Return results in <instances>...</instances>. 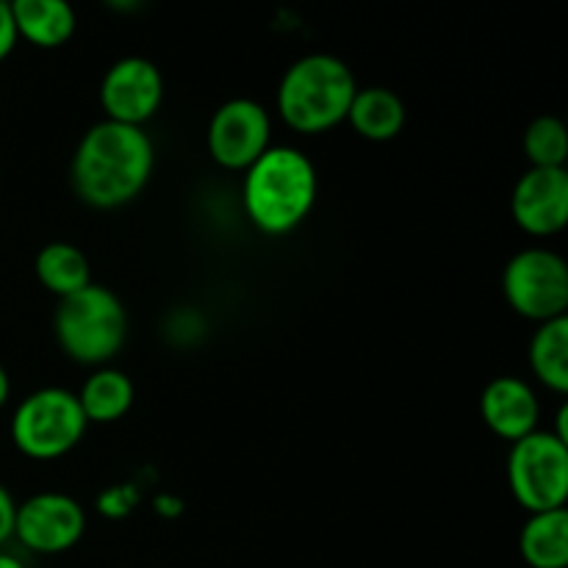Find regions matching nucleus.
Here are the masks:
<instances>
[{
  "instance_id": "nucleus-20",
  "label": "nucleus",
  "mask_w": 568,
  "mask_h": 568,
  "mask_svg": "<svg viewBox=\"0 0 568 568\" xmlns=\"http://www.w3.org/2000/svg\"><path fill=\"white\" fill-rule=\"evenodd\" d=\"M136 491L131 486H114L98 499V508L100 514L111 516V519H120V516L131 514V508L136 505Z\"/></svg>"
},
{
  "instance_id": "nucleus-23",
  "label": "nucleus",
  "mask_w": 568,
  "mask_h": 568,
  "mask_svg": "<svg viewBox=\"0 0 568 568\" xmlns=\"http://www.w3.org/2000/svg\"><path fill=\"white\" fill-rule=\"evenodd\" d=\"M9 394H11L9 375H6V369H3V366H0V408H3V405L9 403Z\"/></svg>"
},
{
  "instance_id": "nucleus-13",
  "label": "nucleus",
  "mask_w": 568,
  "mask_h": 568,
  "mask_svg": "<svg viewBox=\"0 0 568 568\" xmlns=\"http://www.w3.org/2000/svg\"><path fill=\"white\" fill-rule=\"evenodd\" d=\"M17 37L33 48H61L75 33V9L64 0H14L11 3Z\"/></svg>"
},
{
  "instance_id": "nucleus-6",
  "label": "nucleus",
  "mask_w": 568,
  "mask_h": 568,
  "mask_svg": "<svg viewBox=\"0 0 568 568\" xmlns=\"http://www.w3.org/2000/svg\"><path fill=\"white\" fill-rule=\"evenodd\" d=\"M508 486L516 503L530 514L566 508L568 444L555 433H530L510 447Z\"/></svg>"
},
{
  "instance_id": "nucleus-2",
  "label": "nucleus",
  "mask_w": 568,
  "mask_h": 568,
  "mask_svg": "<svg viewBox=\"0 0 568 568\" xmlns=\"http://www.w3.org/2000/svg\"><path fill=\"white\" fill-rule=\"evenodd\" d=\"M316 170L297 148H270L244 175V211L266 236H286L316 203Z\"/></svg>"
},
{
  "instance_id": "nucleus-19",
  "label": "nucleus",
  "mask_w": 568,
  "mask_h": 568,
  "mask_svg": "<svg viewBox=\"0 0 568 568\" xmlns=\"http://www.w3.org/2000/svg\"><path fill=\"white\" fill-rule=\"evenodd\" d=\"M525 155L536 170H566L568 133L558 116H538L525 131Z\"/></svg>"
},
{
  "instance_id": "nucleus-9",
  "label": "nucleus",
  "mask_w": 568,
  "mask_h": 568,
  "mask_svg": "<svg viewBox=\"0 0 568 568\" xmlns=\"http://www.w3.org/2000/svg\"><path fill=\"white\" fill-rule=\"evenodd\" d=\"M87 532V510L67 494H37L17 505L14 538L37 555H61Z\"/></svg>"
},
{
  "instance_id": "nucleus-7",
  "label": "nucleus",
  "mask_w": 568,
  "mask_h": 568,
  "mask_svg": "<svg viewBox=\"0 0 568 568\" xmlns=\"http://www.w3.org/2000/svg\"><path fill=\"white\" fill-rule=\"evenodd\" d=\"M503 292L525 320L552 322L568 311V266L558 253L530 247L516 253L503 272Z\"/></svg>"
},
{
  "instance_id": "nucleus-3",
  "label": "nucleus",
  "mask_w": 568,
  "mask_h": 568,
  "mask_svg": "<svg viewBox=\"0 0 568 568\" xmlns=\"http://www.w3.org/2000/svg\"><path fill=\"white\" fill-rule=\"evenodd\" d=\"M358 83L342 59L311 53L294 61L277 87V111L292 131L325 133L347 120Z\"/></svg>"
},
{
  "instance_id": "nucleus-8",
  "label": "nucleus",
  "mask_w": 568,
  "mask_h": 568,
  "mask_svg": "<svg viewBox=\"0 0 568 568\" xmlns=\"http://www.w3.org/2000/svg\"><path fill=\"white\" fill-rule=\"evenodd\" d=\"M272 136V120L261 103L236 98L222 103L209 122V153L225 170L247 172L266 150Z\"/></svg>"
},
{
  "instance_id": "nucleus-4",
  "label": "nucleus",
  "mask_w": 568,
  "mask_h": 568,
  "mask_svg": "<svg viewBox=\"0 0 568 568\" xmlns=\"http://www.w3.org/2000/svg\"><path fill=\"white\" fill-rule=\"evenodd\" d=\"M53 333L67 358L83 366H103L128 338V314L111 288L89 283L81 292L59 300Z\"/></svg>"
},
{
  "instance_id": "nucleus-11",
  "label": "nucleus",
  "mask_w": 568,
  "mask_h": 568,
  "mask_svg": "<svg viewBox=\"0 0 568 568\" xmlns=\"http://www.w3.org/2000/svg\"><path fill=\"white\" fill-rule=\"evenodd\" d=\"M510 214L536 239L555 236L568 222V170H530L516 181Z\"/></svg>"
},
{
  "instance_id": "nucleus-21",
  "label": "nucleus",
  "mask_w": 568,
  "mask_h": 568,
  "mask_svg": "<svg viewBox=\"0 0 568 568\" xmlns=\"http://www.w3.org/2000/svg\"><path fill=\"white\" fill-rule=\"evenodd\" d=\"M20 37H17L14 17H11V3L0 0V61L9 59L11 50L17 48Z\"/></svg>"
},
{
  "instance_id": "nucleus-17",
  "label": "nucleus",
  "mask_w": 568,
  "mask_h": 568,
  "mask_svg": "<svg viewBox=\"0 0 568 568\" xmlns=\"http://www.w3.org/2000/svg\"><path fill=\"white\" fill-rule=\"evenodd\" d=\"M33 270H37L39 283L59 300L70 297V294L81 292V288L92 283L89 258L70 242L44 244L39 250Z\"/></svg>"
},
{
  "instance_id": "nucleus-10",
  "label": "nucleus",
  "mask_w": 568,
  "mask_h": 568,
  "mask_svg": "<svg viewBox=\"0 0 568 568\" xmlns=\"http://www.w3.org/2000/svg\"><path fill=\"white\" fill-rule=\"evenodd\" d=\"M164 100V78L159 67L142 55H125L114 61L100 83V105L105 120L142 128L153 120Z\"/></svg>"
},
{
  "instance_id": "nucleus-5",
  "label": "nucleus",
  "mask_w": 568,
  "mask_h": 568,
  "mask_svg": "<svg viewBox=\"0 0 568 568\" xmlns=\"http://www.w3.org/2000/svg\"><path fill=\"white\" fill-rule=\"evenodd\" d=\"M87 427L75 394L67 388H39L17 405L11 442L26 458L55 460L83 442Z\"/></svg>"
},
{
  "instance_id": "nucleus-18",
  "label": "nucleus",
  "mask_w": 568,
  "mask_h": 568,
  "mask_svg": "<svg viewBox=\"0 0 568 568\" xmlns=\"http://www.w3.org/2000/svg\"><path fill=\"white\" fill-rule=\"evenodd\" d=\"M530 369L549 392L568 394V320L544 322L530 342Z\"/></svg>"
},
{
  "instance_id": "nucleus-14",
  "label": "nucleus",
  "mask_w": 568,
  "mask_h": 568,
  "mask_svg": "<svg viewBox=\"0 0 568 568\" xmlns=\"http://www.w3.org/2000/svg\"><path fill=\"white\" fill-rule=\"evenodd\" d=\"M349 125L361 139L392 142L405 125V103L386 87L358 89L347 114Z\"/></svg>"
},
{
  "instance_id": "nucleus-24",
  "label": "nucleus",
  "mask_w": 568,
  "mask_h": 568,
  "mask_svg": "<svg viewBox=\"0 0 568 568\" xmlns=\"http://www.w3.org/2000/svg\"><path fill=\"white\" fill-rule=\"evenodd\" d=\"M0 568H26V566H22V560L14 558V555L0 552Z\"/></svg>"
},
{
  "instance_id": "nucleus-12",
  "label": "nucleus",
  "mask_w": 568,
  "mask_h": 568,
  "mask_svg": "<svg viewBox=\"0 0 568 568\" xmlns=\"http://www.w3.org/2000/svg\"><path fill=\"white\" fill-rule=\"evenodd\" d=\"M480 414L488 430L497 433L505 442L516 444L525 436L536 433L538 397L525 381L519 377H497L488 383L480 394Z\"/></svg>"
},
{
  "instance_id": "nucleus-22",
  "label": "nucleus",
  "mask_w": 568,
  "mask_h": 568,
  "mask_svg": "<svg viewBox=\"0 0 568 568\" xmlns=\"http://www.w3.org/2000/svg\"><path fill=\"white\" fill-rule=\"evenodd\" d=\"M14 514L17 503L9 494V488L0 486V547H3L9 538H14Z\"/></svg>"
},
{
  "instance_id": "nucleus-1",
  "label": "nucleus",
  "mask_w": 568,
  "mask_h": 568,
  "mask_svg": "<svg viewBox=\"0 0 568 568\" xmlns=\"http://www.w3.org/2000/svg\"><path fill=\"white\" fill-rule=\"evenodd\" d=\"M153 164L155 150L144 128L103 120L83 133L72 155V189L92 209H122L148 186Z\"/></svg>"
},
{
  "instance_id": "nucleus-16",
  "label": "nucleus",
  "mask_w": 568,
  "mask_h": 568,
  "mask_svg": "<svg viewBox=\"0 0 568 568\" xmlns=\"http://www.w3.org/2000/svg\"><path fill=\"white\" fill-rule=\"evenodd\" d=\"M75 397L89 425H111L133 408L136 392H133V383L125 372L103 366L94 375H89L81 394H75Z\"/></svg>"
},
{
  "instance_id": "nucleus-15",
  "label": "nucleus",
  "mask_w": 568,
  "mask_h": 568,
  "mask_svg": "<svg viewBox=\"0 0 568 568\" xmlns=\"http://www.w3.org/2000/svg\"><path fill=\"white\" fill-rule=\"evenodd\" d=\"M519 552L530 568L568 566V510L530 514L519 532Z\"/></svg>"
}]
</instances>
